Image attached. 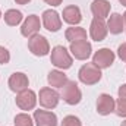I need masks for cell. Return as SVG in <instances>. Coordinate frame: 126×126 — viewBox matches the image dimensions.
Here are the masks:
<instances>
[{"instance_id": "1", "label": "cell", "mask_w": 126, "mask_h": 126, "mask_svg": "<svg viewBox=\"0 0 126 126\" xmlns=\"http://www.w3.org/2000/svg\"><path fill=\"white\" fill-rule=\"evenodd\" d=\"M101 69H98L94 63H85L81 66L78 72V78L84 85H95L101 81Z\"/></svg>"}, {"instance_id": "2", "label": "cell", "mask_w": 126, "mask_h": 126, "mask_svg": "<svg viewBox=\"0 0 126 126\" xmlns=\"http://www.w3.org/2000/svg\"><path fill=\"white\" fill-rule=\"evenodd\" d=\"M50 60L51 63L60 69V70H66L69 67H72V63H73V59H72V54L66 50V47L63 46H56L53 50H51V54H50Z\"/></svg>"}, {"instance_id": "3", "label": "cell", "mask_w": 126, "mask_h": 126, "mask_svg": "<svg viewBox=\"0 0 126 126\" xmlns=\"http://www.w3.org/2000/svg\"><path fill=\"white\" fill-rule=\"evenodd\" d=\"M60 97H62V100L66 104L76 106L82 100V93H81V90H79V87H78V84L75 81H69L67 79V82L62 87Z\"/></svg>"}, {"instance_id": "4", "label": "cell", "mask_w": 126, "mask_h": 126, "mask_svg": "<svg viewBox=\"0 0 126 126\" xmlns=\"http://www.w3.org/2000/svg\"><path fill=\"white\" fill-rule=\"evenodd\" d=\"M28 50L31 51L34 56L38 57H44L50 53V44L48 40L41 35V34H35L31 38H28Z\"/></svg>"}, {"instance_id": "5", "label": "cell", "mask_w": 126, "mask_h": 126, "mask_svg": "<svg viewBox=\"0 0 126 126\" xmlns=\"http://www.w3.org/2000/svg\"><path fill=\"white\" fill-rule=\"evenodd\" d=\"M59 100H60L59 93L51 87H44L38 93V103L44 109H48V110L56 109L57 104H59Z\"/></svg>"}, {"instance_id": "6", "label": "cell", "mask_w": 126, "mask_h": 126, "mask_svg": "<svg viewBox=\"0 0 126 126\" xmlns=\"http://www.w3.org/2000/svg\"><path fill=\"white\" fill-rule=\"evenodd\" d=\"M41 24L43 27L50 32H57L60 28H62V18L60 15L53 10V9H47L43 12L41 15Z\"/></svg>"}, {"instance_id": "7", "label": "cell", "mask_w": 126, "mask_h": 126, "mask_svg": "<svg viewBox=\"0 0 126 126\" xmlns=\"http://www.w3.org/2000/svg\"><path fill=\"white\" fill-rule=\"evenodd\" d=\"M69 51H70L72 57H75L76 60H87V59L91 56L93 46H91L90 41H87V40H81V41L70 43V46H69Z\"/></svg>"}, {"instance_id": "8", "label": "cell", "mask_w": 126, "mask_h": 126, "mask_svg": "<svg viewBox=\"0 0 126 126\" xmlns=\"http://www.w3.org/2000/svg\"><path fill=\"white\" fill-rule=\"evenodd\" d=\"M16 106L24 110V111H30V110H34L35 106H37V101H38V95L35 94L32 90H25L22 93H18L16 94Z\"/></svg>"}, {"instance_id": "9", "label": "cell", "mask_w": 126, "mask_h": 126, "mask_svg": "<svg viewBox=\"0 0 126 126\" xmlns=\"http://www.w3.org/2000/svg\"><path fill=\"white\" fill-rule=\"evenodd\" d=\"M114 59H116V54L110 50V48H100L97 50L93 56V63L98 69H107L110 67L113 63H114Z\"/></svg>"}, {"instance_id": "10", "label": "cell", "mask_w": 126, "mask_h": 126, "mask_svg": "<svg viewBox=\"0 0 126 126\" xmlns=\"http://www.w3.org/2000/svg\"><path fill=\"white\" fill-rule=\"evenodd\" d=\"M7 85L10 88V91L13 93H22L25 90H28L30 87V79L28 76L24 73V72H15L9 76V81H7Z\"/></svg>"}, {"instance_id": "11", "label": "cell", "mask_w": 126, "mask_h": 126, "mask_svg": "<svg viewBox=\"0 0 126 126\" xmlns=\"http://www.w3.org/2000/svg\"><path fill=\"white\" fill-rule=\"evenodd\" d=\"M41 28V21H40V16L37 15H30L25 18V21L22 22V27H21V34L25 37V38H31L32 35L38 34Z\"/></svg>"}, {"instance_id": "12", "label": "cell", "mask_w": 126, "mask_h": 126, "mask_svg": "<svg viewBox=\"0 0 126 126\" xmlns=\"http://www.w3.org/2000/svg\"><path fill=\"white\" fill-rule=\"evenodd\" d=\"M109 34V30H107V24L104 22V19H98V18H94L91 21V25H90V37L100 43V41H104L106 37Z\"/></svg>"}, {"instance_id": "13", "label": "cell", "mask_w": 126, "mask_h": 126, "mask_svg": "<svg viewBox=\"0 0 126 126\" xmlns=\"http://www.w3.org/2000/svg\"><path fill=\"white\" fill-rule=\"evenodd\" d=\"M116 101L110 94H100L97 98V113L101 116H107L114 111Z\"/></svg>"}, {"instance_id": "14", "label": "cell", "mask_w": 126, "mask_h": 126, "mask_svg": "<svg viewBox=\"0 0 126 126\" xmlns=\"http://www.w3.org/2000/svg\"><path fill=\"white\" fill-rule=\"evenodd\" d=\"M32 119L37 126H57V116L48 110H35Z\"/></svg>"}, {"instance_id": "15", "label": "cell", "mask_w": 126, "mask_h": 126, "mask_svg": "<svg viewBox=\"0 0 126 126\" xmlns=\"http://www.w3.org/2000/svg\"><path fill=\"white\" fill-rule=\"evenodd\" d=\"M62 18L66 24H69V25H72V27H76V25H79L81 21H82L81 9H79L78 6H75V4L66 6L62 12Z\"/></svg>"}, {"instance_id": "16", "label": "cell", "mask_w": 126, "mask_h": 126, "mask_svg": "<svg viewBox=\"0 0 126 126\" xmlns=\"http://www.w3.org/2000/svg\"><path fill=\"white\" fill-rule=\"evenodd\" d=\"M110 10H111V4L107 0H94L91 3V13L94 18L106 19L110 15Z\"/></svg>"}, {"instance_id": "17", "label": "cell", "mask_w": 126, "mask_h": 126, "mask_svg": "<svg viewBox=\"0 0 126 126\" xmlns=\"http://www.w3.org/2000/svg\"><path fill=\"white\" fill-rule=\"evenodd\" d=\"M107 30L113 35H119L125 31V24H123V18L120 13H111L109 21H107Z\"/></svg>"}, {"instance_id": "18", "label": "cell", "mask_w": 126, "mask_h": 126, "mask_svg": "<svg viewBox=\"0 0 126 126\" xmlns=\"http://www.w3.org/2000/svg\"><path fill=\"white\" fill-rule=\"evenodd\" d=\"M47 82L53 88H62L63 85L67 82V76L63 73V70H60V69L50 70L48 75H47Z\"/></svg>"}, {"instance_id": "19", "label": "cell", "mask_w": 126, "mask_h": 126, "mask_svg": "<svg viewBox=\"0 0 126 126\" xmlns=\"http://www.w3.org/2000/svg\"><path fill=\"white\" fill-rule=\"evenodd\" d=\"M64 37L69 43H75V41H81V40H87V31L82 27H70L64 31Z\"/></svg>"}, {"instance_id": "20", "label": "cell", "mask_w": 126, "mask_h": 126, "mask_svg": "<svg viewBox=\"0 0 126 126\" xmlns=\"http://www.w3.org/2000/svg\"><path fill=\"white\" fill-rule=\"evenodd\" d=\"M3 18H4L6 25H9V27H16V25H19V24L22 22L24 15H22V12H21V10L9 9V10H6V12H4Z\"/></svg>"}, {"instance_id": "21", "label": "cell", "mask_w": 126, "mask_h": 126, "mask_svg": "<svg viewBox=\"0 0 126 126\" xmlns=\"http://www.w3.org/2000/svg\"><path fill=\"white\" fill-rule=\"evenodd\" d=\"M13 123H15V126H34V119L28 113L24 111V113H19L15 116Z\"/></svg>"}, {"instance_id": "22", "label": "cell", "mask_w": 126, "mask_h": 126, "mask_svg": "<svg viewBox=\"0 0 126 126\" xmlns=\"http://www.w3.org/2000/svg\"><path fill=\"white\" fill-rule=\"evenodd\" d=\"M114 113L119 117H126V100L119 98L116 101V107H114Z\"/></svg>"}, {"instance_id": "23", "label": "cell", "mask_w": 126, "mask_h": 126, "mask_svg": "<svg viewBox=\"0 0 126 126\" xmlns=\"http://www.w3.org/2000/svg\"><path fill=\"white\" fill-rule=\"evenodd\" d=\"M60 126H82V122L79 120V117H76V116H72V114H69V116L63 117L62 125H60Z\"/></svg>"}, {"instance_id": "24", "label": "cell", "mask_w": 126, "mask_h": 126, "mask_svg": "<svg viewBox=\"0 0 126 126\" xmlns=\"http://www.w3.org/2000/svg\"><path fill=\"white\" fill-rule=\"evenodd\" d=\"M10 62V53L6 47L0 46V64H7Z\"/></svg>"}, {"instance_id": "25", "label": "cell", "mask_w": 126, "mask_h": 126, "mask_svg": "<svg viewBox=\"0 0 126 126\" xmlns=\"http://www.w3.org/2000/svg\"><path fill=\"white\" fill-rule=\"evenodd\" d=\"M117 56H119V59H122V60L126 62V43H123V44L119 46V48H117Z\"/></svg>"}, {"instance_id": "26", "label": "cell", "mask_w": 126, "mask_h": 126, "mask_svg": "<svg viewBox=\"0 0 126 126\" xmlns=\"http://www.w3.org/2000/svg\"><path fill=\"white\" fill-rule=\"evenodd\" d=\"M117 94H119V98H123V100H126V84H123V85H120V87H119Z\"/></svg>"}, {"instance_id": "27", "label": "cell", "mask_w": 126, "mask_h": 126, "mask_svg": "<svg viewBox=\"0 0 126 126\" xmlns=\"http://www.w3.org/2000/svg\"><path fill=\"white\" fill-rule=\"evenodd\" d=\"M44 3H47V4H50V6H53V7H56V6H59V4H62L63 0H43Z\"/></svg>"}, {"instance_id": "28", "label": "cell", "mask_w": 126, "mask_h": 126, "mask_svg": "<svg viewBox=\"0 0 126 126\" xmlns=\"http://www.w3.org/2000/svg\"><path fill=\"white\" fill-rule=\"evenodd\" d=\"M15 1H16L18 4H28L31 0H15Z\"/></svg>"}, {"instance_id": "29", "label": "cell", "mask_w": 126, "mask_h": 126, "mask_svg": "<svg viewBox=\"0 0 126 126\" xmlns=\"http://www.w3.org/2000/svg\"><path fill=\"white\" fill-rule=\"evenodd\" d=\"M122 18H123V24H125V30H126V12L122 15Z\"/></svg>"}, {"instance_id": "30", "label": "cell", "mask_w": 126, "mask_h": 126, "mask_svg": "<svg viewBox=\"0 0 126 126\" xmlns=\"http://www.w3.org/2000/svg\"><path fill=\"white\" fill-rule=\"evenodd\" d=\"M119 1H120V4H122V6H125V7H126V0H119Z\"/></svg>"}, {"instance_id": "31", "label": "cell", "mask_w": 126, "mask_h": 126, "mask_svg": "<svg viewBox=\"0 0 126 126\" xmlns=\"http://www.w3.org/2000/svg\"><path fill=\"white\" fill-rule=\"evenodd\" d=\"M120 126H126V120H123V122H122V125Z\"/></svg>"}, {"instance_id": "32", "label": "cell", "mask_w": 126, "mask_h": 126, "mask_svg": "<svg viewBox=\"0 0 126 126\" xmlns=\"http://www.w3.org/2000/svg\"><path fill=\"white\" fill-rule=\"evenodd\" d=\"M1 16H3V15H1V10H0V19H1Z\"/></svg>"}]
</instances>
